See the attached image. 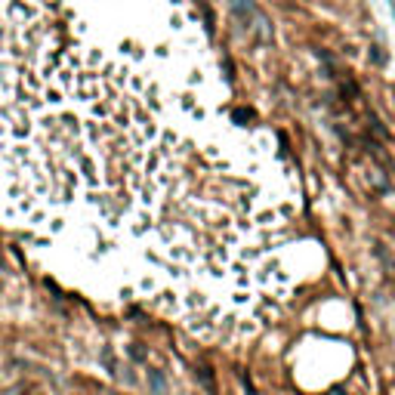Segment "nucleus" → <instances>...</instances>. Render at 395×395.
<instances>
[{
    "mask_svg": "<svg viewBox=\"0 0 395 395\" xmlns=\"http://www.w3.org/2000/svg\"><path fill=\"white\" fill-rule=\"evenodd\" d=\"M300 191L179 0H0V216L195 337L300 281Z\"/></svg>",
    "mask_w": 395,
    "mask_h": 395,
    "instance_id": "nucleus-1",
    "label": "nucleus"
},
{
    "mask_svg": "<svg viewBox=\"0 0 395 395\" xmlns=\"http://www.w3.org/2000/svg\"><path fill=\"white\" fill-rule=\"evenodd\" d=\"M250 3H253V0H232V6H235V10H247Z\"/></svg>",
    "mask_w": 395,
    "mask_h": 395,
    "instance_id": "nucleus-2",
    "label": "nucleus"
}]
</instances>
